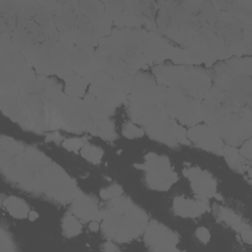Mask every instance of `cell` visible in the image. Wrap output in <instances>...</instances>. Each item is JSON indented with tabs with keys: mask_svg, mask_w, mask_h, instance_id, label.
Listing matches in <instances>:
<instances>
[{
	"mask_svg": "<svg viewBox=\"0 0 252 252\" xmlns=\"http://www.w3.org/2000/svg\"><path fill=\"white\" fill-rule=\"evenodd\" d=\"M186 136L190 143H193L196 147L221 156L224 147L222 139L207 124H197L189 127L186 130Z\"/></svg>",
	"mask_w": 252,
	"mask_h": 252,
	"instance_id": "d6986e66",
	"label": "cell"
},
{
	"mask_svg": "<svg viewBox=\"0 0 252 252\" xmlns=\"http://www.w3.org/2000/svg\"><path fill=\"white\" fill-rule=\"evenodd\" d=\"M127 112L134 124L138 126H148L161 121L168 116L163 104H138L127 103Z\"/></svg>",
	"mask_w": 252,
	"mask_h": 252,
	"instance_id": "7402d4cb",
	"label": "cell"
},
{
	"mask_svg": "<svg viewBox=\"0 0 252 252\" xmlns=\"http://www.w3.org/2000/svg\"><path fill=\"white\" fill-rule=\"evenodd\" d=\"M146 246L155 252L179 251V236L170 228L158 220H149L143 233Z\"/></svg>",
	"mask_w": 252,
	"mask_h": 252,
	"instance_id": "2e32d148",
	"label": "cell"
},
{
	"mask_svg": "<svg viewBox=\"0 0 252 252\" xmlns=\"http://www.w3.org/2000/svg\"><path fill=\"white\" fill-rule=\"evenodd\" d=\"M217 11L213 33L220 39L230 56H250L252 52V26L223 11Z\"/></svg>",
	"mask_w": 252,
	"mask_h": 252,
	"instance_id": "30bf717a",
	"label": "cell"
},
{
	"mask_svg": "<svg viewBox=\"0 0 252 252\" xmlns=\"http://www.w3.org/2000/svg\"><path fill=\"white\" fill-rule=\"evenodd\" d=\"M202 119L229 146L237 148L251 138V106L236 105L214 85L202 100Z\"/></svg>",
	"mask_w": 252,
	"mask_h": 252,
	"instance_id": "5b68a950",
	"label": "cell"
},
{
	"mask_svg": "<svg viewBox=\"0 0 252 252\" xmlns=\"http://www.w3.org/2000/svg\"><path fill=\"white\" fill-rule=\"evenodd\" d=\"M94 123L87 112L83 98L68 96L62 115V129L75 134L91 133Z\"/></svg>",
	"mask_w": 252,
	"mask_h": 252,
	"instance_id": "e0dca14e",
	"label": "cell"
},
{
	"mask_svg": "<svg viewBox=\"0 0 252 252\" xmlns=\"http://www.w3.org/2000/svg\"><path fill=\"white\" fill-rule=\"evenodd\" d=\"M173 212L182 218H198L209 211L208 199L196 197V199H187L183 196H177L172 201Z\"/></svg>",
	"mask_w": 252,
	"mask_h": 252,
	"instance_id": "cb8c5ba5",
	"label": "cell"
},
{
	"mask_svg": "<svg viewBox=\"0 0 252 252\" xmlns=\"http://www.w3.org/2000/svg\"><path fill=\"white\" fill-rule=\"evenodd\" d=\"M215 210H216V213H217L219 219L221 220L226 224L230 225L235 231L240 233L242 230L250 227V225L248 223L243 221L241 220V218L236 213L231 211L230 209H227V208H224L221 206H217Z\"/></svg>",
	"mask_w": 252,
	"mask_h": 252,
	"instance_id": "f1b7e54d",
	"label": "cell"
},
{
	"mask_svg": "<svg viewBox=\"0 0 252 252\" xmlns=\"http://www.w3.org/2000/svg\"><path fill=\"white\" fill-rule=\"evenodd\" d=\"M0 250L2 252L16 250V247H15L12 237L10 236L9 232L5 230V228L3 226L1 227V231H0Z\"/></svg>",
	"mask_w": 252,
	"mask_h": 252,
	"instance_id": "d590c367",
	"label": "cell"
},
{
	"mask_svg": "<svg viewBox=\"0 0 252 252\" xmlns=\"http://www.w3.org/2000/svg\"><path fill=\"white\" fill-rule=\"evenodd\" d=\"M158 32L168 40L188 47L201 29L212 31L217 12L210 1H158Z\"/></svg>",
	"mask_w": 252,
	"mask_h": 252,
	"instance_id": "277c9868",
	"label": "cell"
},
{
	"mask_svg": "<svg viewBox=\"0 0 252 252\" xmlns=\"http://www.w3.org/2000/svg\"><path fill=\"white\" fill-rule=\"evenodd\" d=\"M145 133L154 141L176 147L177 145H190L186 136V129L171 117L150 124L144 128Z\"/></svg>",
	"mask_w": 252,
	"mask_h": 252,
	"instance_id": "9a60e30c",
	"label": "cell"
},
{
	"mask_svg": "<svg viewBox=\"0 0 252 252\" xmlns=\"http://www.w3.org/2000/svg\"><path fill=\"white\" fill-rule=\"evenodd\" d=\"M81 156L87 159L88 161L97 164L101 161V158L103 157V151L97 146H94L93 144H90L86 142L84 146L80 150Z\"/></svg>",
	"mask_w": 252,
	"mask_h": 252,
	"instance_id": "1f68e13d",
	"label": "cell"
},
{
	"mask_svg": "<svg viewBox=\"0 0 252 252\" xmlns=\"http://www.w3.org/2000/svg\"><path fill=\"white\" fill-rule=\"evenodd\" d=\"M183 174L188 178L196 197L210 199L216 196L217 181L209 171L198 166H188L183 169Z\"/></svg>",
	"mask_w": 252,
	"mask_h": 252,
	"instance_id": "44dd1931",
	"label": "cell"
},
{
	"mask_svg": "<svg viewBox=\"0 0 252 252\" xmlns=\"http://www.w3.org/2000/svg\"><path fill=\"white\" fill-rule=\"evenodd\" d=\"M145 134L144 129L134 124L132 121H127L123 124L122 135L128 139H136L143 137Z\"/></svg>",
	"mask_w": 252,
	"mask_h": 252,
	"instance_id": "d6a6232c",
	"label": "cell"
},
{
	"mask_svg": "<svg viewBox=\"0 0 252 252\" xmlns=\"http://www.w3.org/2000/svg\"><path fill=\"white\" fill-rule=\"evenodd\" d=\"M101 211V231L111 241L130 242L141 236L149 222L147 213L130 198L119 196L108 200Z\"/></svg>",
	"mask_w": 252,
	"mask_h": 252,
	"instance_id": "8992f818",
	"label": "cell"
},
{
	"mask_svg": "<svg viewBox=\"0 0 252 252\" xmlns=\"http://www.w3.org/2000/svg\"><path fill=\"white\" fill-rule=\"evenodd\" d=\"M37 75L10 35L0 34V88L25 89L35 85Z\"/></svg>",
	"mask_w": 252,
	"mask_h": 252,
	"instance_id": "ba28073f",
	"label": "cell"
},
{
	"mask_svg": "<svg viewBox=\"0 0 252 252\" xmlns=\"http://www.w3.org/2000/svg\"><path fill=\"white\" fill-rule=\"evenodd\" d=\"M140 168L145 170V181L148 187L156 191H167L177 181V173L172 169L166 156L148 153Z\"/></svg>",
	"mask_w": 252,
	"mask_h": 252,
	"instance_id": "7c38bea8",
	"label": "cell"
},
{
	"mask_svg": "<svg viewBox=\"0 0 252 252\" xmlns=\"http://www.w3.org/2000/svg\"><path fill=\"white\" fill-rule=\"evenodd\" d=\"M240 149L238 150L239 154L247 160H251L252 158V155H251V138L244 141L241 145H240Z\"/></svg>",
	"mask_w": 252,
	"mask_h": 252,
	"instance_id": "8d00e7d4",
	"label": "cell"
},
{
	"mask_svg": "<svg viewBox=\"0 0 252 252\" xmlns=\"http://www.w3.org/2000/svg\"><path fill=\"white\" fill-rule=\"evenodd\" d=\"M149 32L145 29L114 28L94 49L99 70L113 78L133 76L149 68L145 49Z\"/></svg>",
	"mask_w": 252,
	"mask_h": 252,
	"instance_id": "3957f363",
	"label": "cell"
},
{
	"mask_svg": "<svg viewBox=\"0 0 252 252\" xmlns=\"http://www.w3.org/2000/svg\"><path fill=\"white\" fill-rule=\"evenodd\" d=\"M38 218V214L35 212V211H30V214H29V219H30V220H32V221H33V220H35L36 219Z\"/></svg>",
	"mask_w": 252,
	"mask_h": 252,
	"instance_id": "7bdbcfd3",
	"label": "cell"
},
{
	"mask_svg": "<svg viewBox=\"0 0 252 252\" xmlns=\"http://www.w3.org/2000/svg\"><path fill=\"white\" fill-rule=\"evenodd\" d=\"M241 237L243 239L244 242H246L247 244H251V240H252V234H251V228H246L244 230H242L240 232Z\"/></svg>",
	"mask_w": 252,
	"mask_h": 252,
	"instance_id": "ab89813d",
	"label": "cell"
},
{
	"mask_svg": "<svg viewBox=\"0 0 252 252\" xmlns=\"http://www.w3.org/2000/svg\"><path fill=\"white\" fill-rule=\"evenodd\" d=\"M0 168L3 177L22 190L69 204L80 190L76 181L36 148L0 137Z\"/></svg>",
	"mask_w": 252,
	"mask_h": 252,
	"instance_id": "6da1fadb",
	"label": "cell"
},
{
	"mask_svg": "<svg viewBox=\"0 0 252 252\" xmlns=\"http://www.w3.org/2000/svg\"><path fill=\"white\" fill-rule=\"evenodd\" d=\"M90 134L98 136L105 141H113L117 138L114 123L110 118H104L97 122H94Z\"/></svg>",
	"mask_w": 252,
	"mask_h": 252,
	"instance_id": "f546056e",
	"label": "cell"
},
{
	"mask_svg": "<svg viewBox=\"0 0 252 252\" xmlns=\"http://www.w3.org/2000/svg\"><path fill=\"white\" fill-rule=\"evenodd\" d=\"M221 156L224 158L227 165L236 172L243 173L250 167V165L246 162V159L239 154L236 147L224 145Z\"/></svg>",
	"mask_w": 252,
	"mask_h": 252,
	"instance_id": "83f0119b",
	"label": "cell"
},
{
	"mask_svg": "<svg viewBox=\"0 0 252 252\" xmlns=\"http://www.w3.org/2000/svg\"><path fill=\"white\" fill-rule=\"evenodd\" d=\"M89 79L88 93L107 100L116 107L124 103L127 104V94L119 89L114 78L99 70H95L89 76Z\"/></svg>",
	"mask_w": 252,
	"mask_h": 252,
	"instance_id": "ac0fdd59",
	"label": "cell"
},
{
	"mask_svg": "<svg viewBox=\"0 0 252 252\" xmlns=\"http://www.w3.org/2000/svg\"><path fill=\"white\" fill-rule=\"evenodd\" d=\"M157 82L165 88H177L185 94L203 100L213 86L211 73L193 65L161 63L153 66Z\"/></svg>",
	"mask_w": 252,
	"mask_h": 252,
	"instance_id": "52a82bcc",
	"label": "cell"
},
{
	"mask_svg": "<svg viewBox=\"0 0 252 252\" xmlns=\"http://www.w3.org/2000/svg\"><path fill=\"white\" fill-rule=\"evenodd\" d=\"M87 142V138L85 137H74V138H68L64 139L62 142L63 148H65L67 151L77 152L81 150V148L84 146V144Z\"/></svg>",
	"mask_w": 252,
	"mask_h": 252,
	"instance_id": "e575fe53",
	"label": "cell"
},
{
	"mask_svg": "<svg viewBox=\"0 0 252 252\" xmlns=\"http://www.w3.org/2000/svg\"><path fill=\"white\" fill-rule=\"evenodd\" d=\"M102 250H104L106 252H112V251L117 250V247L115 246V244H113V242L111 240H108L107 242H105L102 245Z\"/></svg>",
	"mask_w": 252,
	"mask_h": 252,
	"instance_id": "60d3db41",
	"label": "cell"
},
{
	"mask_svg": "<svg viewBox=\"0 0 252 252\" xmlns=\"http://www.w3.org/2000/svg\"><path fill=\"white\" fill-rule=\"evenodd\" d=\"M2 205L7 213L15 219L24 220L26 218H29V214L31 211L30 207L28 203L20 197L8 196L3 199Z\"/></svg>",
	"mask_w": 252,
	"mask_h": 252,
	"instance_id": "4316f807",
	"label": "cell"
},
{
	"mask_svg": "<svg viewBox=\"0 0 252 252\" xmlns=\"http://www.w3.org/2000/svg\"><path fill=\"white\" fill-rule=\"evenodd\" d=\"M175 45L158 32H149L145 49V58L150 66L164 63L169 60Z\"/></svg>",
	"mask_w": 252,
	"mask_h": 252,
	"instance_id": "ffe728a7",
	"label": "cell"
},
{
	"mask_svg": "<svg viewBox=\"0 0 252 252\" xmlns=\"http://www.w3.org/2000/svg\"><path fill=\"white\" fill-rule=\"evenodd\" d=\"M89 228L91 231H97L99 228V222L97 220H92L90 221Z\"/></svg>",
	"mask_w": 252,
	"mask_h": 252,
	"instance_id": "b9f144b4",
	"label": "cell"
},
{
	"mask_svg": "<svg viewBox=\"0 0 252 252\" xmlns=\"http://www.w3.org/2000/svg\"><path fill=\"white\" fill-rule=\"evenodd\" d=\"M63 140H64L63 137L57 131H52L51 133L47 134V136H46V141H48V142L58 143V142H63Z\"/></svg>",
	"mask_w": 252,
	"mask_h": 252,
	"instance_id": "f35d334b",
	"label": "cell"
},
{
	"mask_svg": "<svg viewBox=\"0 0 252 252\" xmlns=\"http://www.w3.org/2000/svg\"><path fill=\"white\" fill-rule=\"evenodd\" d=\"M123 194V189L119 184H111L108 187H105L99 191V196L102 200H110L116 197H119Z\"/></svg>",
	"mask_w": 252,
	"mask_h": 252,
	"instance_id": "836d02e7",
	"label": "cell"
},
{
	"mask_svg": "<svg viewBox=\"0 0 252 252\" xmlns=\"http://www.w3.org/2000/svg\"><path fill=\"white\" fill-rule=\"evenodd\" d=\"M115 28L145 29L158 32L156 23L158 2L153 1H102Z\"/></svg>",
	"mask_w": 252,
	"mask_h": 252,
	"instance_id": "9c48e42d",
	"label": "cell"
},
{
	"mask_svg": "<svg viewBox=\"0 0 252 252\" xmlns=\"http://www.w3.org/2000/svg\"><path fill=\"white\" fill-rule=\"evenodd\" d=\"M63 81V92L67 96L83 98L86 95L90 85L89 76L71 74L66 76Z\"/></svg>",
	"mask_w": 252,
	"mask_h": 252,
	"instance_id": "484cf974",
	"label": "cell"
},
{
	"mask_svg": "<svg viewBox=\"0 0 252 252\" xmlns=\"http://www.w3.org/2000/svg\"><path fill=\"white\" fill-rule=\"evenodd\" d=\"M165 92L166 88L159 85L154 75L140 71L132 76V84L127 95V103L161 104Z\"/></svg>",
	"mask_w": 252,
	"mask_h": 252,
	"instance_id": "4fadbf2b",
	"label": "cell"
},
{
	"mask_svg": "<svg viewBox=\"0 0 252 252\" xmlns=\"http://www.w3.org/2000/svg\"><path fill=\"white\" fill-rule=\"evenodd\" d=\"M83 101L87 112L94 122H97L104 118H109L116 109V106L105 99L99 98L91 93H87L83 97Z\"/></svg>",
	"mask_w": 252,
	"mask_h": 252,
	"instance_id": "d4e9b609",
	"label": "cell"
},
{
	"mask_svg": "<svg viewBox=\"0 0 252 252\" xmlns=\"http://www.w3.org/2000/svg\"><path fill=\"white\" fill-rule=\"evenodd\" d=\"M196 236L203 243H208L211 239V233L208 230V228L205 226H200L197 228Z\"/></svg>",
	"mask_w": 252,
	"mask_h": 252,
	"instance_id": "74e56055",
	"label": "cell"
},
{
	"mask_svg": "<svg viewBox=\"0 0 252 252\" xmlns=\"http://www.w3.org/2000/svg\"><path fill=\"white\" fill-rule=\"evenodd\" d=\"M62 231L66 237H75L82 232L83 225L79 221L78 218L74 215H66L62 219L61 222Z\"/></svg>",
	"mask_w": 252,
	"mask_h": 252,
	"instance_id": "4dcf8cb0",
	"label": "cell"
},
{
	"mask_svg": "<svg viewBox=\"0 0 252 252\" xmlns=\"http://www.w3.org/2000/svg\"><path fill=\"white\" fill-rule=\"evenodd\" d=\"M163 106L169 117L182 126L192 127L202 119V100L185 94L177 88H166Z\"/></svg>",
	"mask_w": 252,
	"mask_h": 252,
	"instance_id": "8fae6325",
	"label": "cell"
},
{
	"mask_svg": "<svg viewBox=\"0 0 252 252\" xmlns=\"http://www.w3.org/2000/svg\"><path fill=\"white\" fill-rule=\"evenodd\" d=\"M57 31L69 41L97 47L112 31L102 1H46Z\"/></svg>",
	"mask_w": 252,
	"mask_h": 252,
	"instance_id": "7a4b0ae2",
	"label": "cell"
},
{
	"mask_svg": "<svg viewBox=\"0 0 252 252\" xmlns=\"http://www.w3.org/2000/svg\"><path fill=\"white\" fill-rule=\"evenodd\" d=\"M71 212L79 220L84 221L97 220L102 219L101 211L97 206V201L94 197L79 190L76 196L71 201Z\"/></svg>",
	"mask_w": 252,
	"mask_h": 252,
	"instance_id": "603a6c76",
	"label": "cell"
},
{
	"mask_svg": "<svg viewBox=\"0 0 252 252\" xmlns=\"http://www.w3.org/2000/svg\"><path fill=\"white\" fill-rule=\"evenodd\" d=\"M172 64L177 65H200L205 64L211 68L219 59L215 48L210 39L197 41L188 47L175 46L174 51L169 59Z\"/></svg>",
	"mask_w": 252,
	"mask_h": 252,
	"instance_id": "5bb4252c",
	"label": "cell"
}]
</instances>
